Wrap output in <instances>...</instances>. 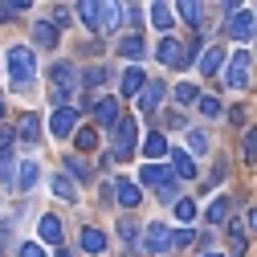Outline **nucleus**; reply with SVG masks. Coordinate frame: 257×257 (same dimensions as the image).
<instances>
[{
    "label": "nucleus",
    "mask_w": 257,
    "mask_h": 257,
    "mask_svg": "<svg viewBox=\"0 0 257 257\" xmlns=\"http://www.w3.org/2000/svg\"><path fill=\"white\" fill-rule=\"evenodd\" d=\"M122 13H126V5H102V33H114Z\"/></svg>",
    "instance_id": "27"
},
{
    "label": "nucleus",
    "mask_w": 257,
    "mask_h": 257,
    "mask_svg": "<svg viewBox=\"0 0 257 257\" xmlns=\"http://www.w3.org/2000/svg\"><path fill=\"white\" fill-rule=\"evenodd\" d=\"M37 176H41V168L33 164V159H25V164H21V172H17V188H21V192H29V188L37 184Z\"/></svg>",
    "instance_id": "24"
},
{
    "label": "nucleus",
    "mask_w": 257,
    "mask_h": 257,
    "mask_svg": "<svg viewBox=\"0 0 257 257\" xmlns=\"http://www.w3.org/2000/svg\"><path fill=\"white\" fill-rule=\"evenodd\" d=\"M49 188H53V196L70 200V204L78 200V188H74V180H70V176H53V180H49Z\"/></svg>",
    "instance_id": "22"
},
{
    "label": "nucleus",
    "mask_w": 257,
    "mask_h": 257,
    "mask_svg": "<svg viewBox=\"0 0 257 257\" xmlns=\"http://www.w3.org/2000/svg\"><path fill=\"white\" fill-rule=\"evenodd\" d=\"M82 253L86 257H102L106 253V237L98 229H82Z\"/></svg>",
    "instance_id": "17"
},
{
    "label": "nucleus",
    "mask_w": 257,
    "mask_h": 257,
    "mask_svg": "<svg viewBox=\"0 0 257 257\" xmlns=\"http://www.w3.org/2000/svg\"><path fill=\"white\" fill-rule=\"evenodd\" d=\"M164 122H168V126H184V114H180V110H168Z\"/></svg>",
    "instance_id": "43"
},
{
    "label": "nucleus",
    "mask_w": 257,
    "mask_h": 257,
    "mask_svg": "<svg viewBox=\"0 0 257 257\" xmlns=\"http://www.w3.org/2000/svg\"><path fill=\"white\" fill-rule=\"evenodd\" d=\"M17 135H21L25 143H37V139H41V118H37V114H25L21 126H17Z\"/></svg>",
    "instance_id": "21"
},
{
    "label": "nucleus",
    "mask_w": 257,
    "mask_h": 257,
    "mask_svg": "<svg viewBox=\"0 0 257 257\" xmlns=\"http://www.w3.org/2000/svg\"><path fill=\"white\" fill-rule=\"evenodd\" d=\"M196 106H200V114H204V118H216V114H220V102H216V98H200Z\"/></svg>",
    "instance_id": "38"
},
{
    "label": "nucleus",
    "mask_w": 257,
    "mask_h": 257,
    "mask_svg": "<svg viewBox=\"0 0 257 257\" xmlns=\"http://www.w3.org/2000/svg\"><path fill=\"white\" fill-rule=\"evenodd\" d=\"M249 66H253V53L249 49H237L229 57V70H224V86H229V90H245L249 86Z\"/></svg>",
    "instance_id": "5"
},
{
    "label": "nucleus",
    "mask_w": 257,
    "mask_h": 257,
    "mask_svg": "<svg viewBox=\"0 0 257 257\" xmlns=\"http://www.w3.org/2000/svg\"><path fill=\"white\" fill-rule=\"evenodd\" d=\"M0 110H5V102H0Z\"/></svg>",
    "instance_id": "48"
},
{
    "label": "nucleus",
    "mask_w": 257,
    "mask_h": 257,
    "mask_svg": "<svg viewBox=\"0 0 257 257\" xmlns=\"http://www.w3.org/2000/svg\"><path fill=\"white\" fill-rule=\"evenodd\" d=\"M25 13H29V0H5V5H0V21H17Z\"/></svg>",
    "instance_id": "32"
},
{
    "label": "nucleus",
    "mask_w": 257,
    "mask_h": 257,
    "mask_svg": "<svg viewBox=\"0 0 257 257\" xmlns=\"http://www.w3.org/2000/svg\"><path fill=\"white\" fill-rule=\"evenodd\" d=\"M172 94H176V102H184V106H188V102H200V86H196V82H180Z\"/></svg>",
    "instance_id": "31"
},
{
    "label": "nucleus",
    "mask_w": 257,
    "mask_h": 257,
    "mask_svg": "<svg viewBox=\"0 0 257 257\" xmlns=\"http://www.w3.org/2000/svg\"><path fill=\"white\" fill-rule=\"evenodd\" d=\"M114 53H122L126 61H143V57H147V45H143L139 33H126V37H118V49H114Z\"/></svg>",
    "instance_id": "12"
},
{
    "label": "nucleus",
    "mask_w": 257,
    "mask_h": 257,
    "mask_svg": "<svg viewBox=\"0 0 257 257\" xmlns=\"http://www.w3.org/2000/svg\"><path fill=\"white\" fill-rule=\"evenodd\" d=\"M188 151L192 155H204L208 151V135L200 131V126H196V131H188Z\"/></svg>",
    "instance_id": "33"
},
{
    "label": "nucleus",
    "mask_w": 257,
    "mask_h": 257,
    "mask_svg": "<svg viewBox=\"0 0 257 257\" xmlns=\"http://www.w3.org/2000/svg\"><path fill=\"white\" fill-rule=\"evenodd\" d=\"M57 257H70V253H66V249H57Z\"/></svg>",
    "instance_id": "46"
},
{
    "label": "nucleus",
    "mask_w": 257,
    "mask_h": 257,
    "mask_svg": "<svg viewBox=\"0 0 257 257\" xmlns=\"http://www.w3.org/2000/svg\"><path fill=\"white\" fill-rule=\"evenodd\" d=\"M74 143H78V151H94V147H98V135H94L90 126H82V131L74 135Z\"/></svg>",
    "instance_id": "35"
},
{
    "label": "nucleus",
    "mask_w": 257,
    "mask_h": 257,
    "mask_svg": "<svg viewBox=\"0 0 257 257\" xmlns=\"http://www.w3.org/2000/svg\"><path fill=\"white\" fill-rule=\"evenodd\" d=\"M37 229H41V241H45V245H57V249H61V220H57V216H41Z\"/></svg>",
    "instance_id": "19"
},
{
    "label": "nucleus",
    "mask_w": 257,
    "mask_h": 257,
    "mask_svg": "<svg viewBox=\"0 0 257 257\" xmlns=\"http://www.w3.org/2000/svg\"><path fill=\"white\" fill-rule=\"evenodd\" d=\"M139 184H147L159 200H176L180 176H176V168H164V164H143L139 168Z\"/></svg>",
    "instance_id": "1"
},
{
    "label": "nucleus",
    "mask_w": 257,
    "mask_h": 257,
    "mask_svg": "<svg viewBox=\"0 0 257 257\" xmlns=\"http://www.w3.org/2000/svg\"><path fill=\"white\" fill-rule=\"evenodd\" d=\"M192 241H196V233H192V229H180V233H176V249H180V245H192Z\"/></svg>",
    "instance_id": "42"
},
{
    "label": "nucleus",
    "mask_w": 257,
    "mask_h": 257,
    "mask_svg": "<svg viewBox=\"0 0 257 257\" xmlns=\"http://www.w3.org/2000/svg\"><path fill=\"white\" fill-rule=\"evenodd\" d=\"M135 139H139V126H135V118H122V122L114 126V159L135 155Z\"/></svg>",
    "instance_id": "8"
},
{
    "label": "nucleus",
    "mask_w": 257,
    "mask_h": 257,
    "mask_svg": "<svg viewBox=\"0 0 257 257\" xmlns=\"http://www.w3.org/2000/svg\"><path fill=\"white\" fill-rule=\"evenodd\" d=\"M172 168H176V176H180V180H192V176H196V155H192L188 147L172 151Z\"/></svg>",
    "instance_id": "16"
},
{
    "label": "nucleus",
    "mask_w": 257,
    "mask_h": 257,
    "mask_svg": "<svg viewBox=\"0 0 257 257\" xmlns=\"http://www.w3.org/2000/svg\"><path fill=\"white\" fill-rule=\"evenodd\" d=\"M224 216H229V200H224V196H216V200L208 204L204 220H208V224H224Z\"/></svg>",
    "instance_id": "30"
},
{
    "label": "nucleus",
    "mask_w": 257,
    "mask_h": 257,
    "mask_svg": "<svg viewBox=\"0 0 257 257\" xmlns=\"http://www.w3.org/2000/svg\"><path fill=\"white\" fill-rule=\"evenodd\" d=\"M147 17H151V25L159 29V33H168V29L176 25V21H172V17H176V9H172V5H151V9H147Z\"/></svg>",
    "instance_id": "18"
},
{
    "label": "nucleus",
    "mask_w": 257,
    "mask_h": 257,
    "mask_svg": "<svg viewBox=\"0 0 257 257\" xmlns=\"http://www.w3.org/2000/svg\"><path fill=\"white\" fill-rule=\"evenodd\" d=\"M94 118H98V126H110V131H114V126H118V102L114 98H98V102H94Z\"/></svg>",
    "instance_id": "15"
},
{
    "label": "nucleus",
    "mask_w": 257,
    "mask_h": 257,
    "mask_svg": "<svg viewBox=\"0 0 257 257\" xmlns=\"http://www.w3.org/2000/svg\"><path fill=\"white\" fill-rule=\"evenodd\" d=\"M82 82H86V86H98V82H106V70H102V66H90V70L82 74Z\"/></svg>",
    "instance_id": "36"
},
{
    "label": "nucleus",
    "mask_w": 257,
    "mask_h": 257,
    "mask_svg": "<svg viewBox=\"0 0 257 257\" xmlns=\"http://www.w3.org/2000/svg\"><path fill=\"white\" fill-rule=\"evenodd\" d=\"M118 237H122V245H131V241H135V220L122 216V220H118Z\"/></svg>",
    "instance_id": "37"
},
{
    "label": "nucleus",
    "mask_w": 257,
    "mask_h": 257,
    "mask_svg": "<svg viewBox=\"0 0 257 257\" xmlns=\"http://www.w3.org/2000/svg\"><path fill=\"white\" fill-rule=\"evenodd\" d=\"M220 61H224V49H220V45L204 49V57H200V74H208V78H212V74L220 70Z\"/></svg>",
    "instance_id": "25"
},
{
    "label": "nucleus",
    "mask_w": 257,
    "mask_h": 257,
    "mask_svg": "<svg viewBox=\"0 0 257 257\" xmlns=\"http://www.w3.org/2000/svg\"><path fill=\"white\" fill-rule=\"evenodd\" d=\"M9 143H13V131H9V126H0V151H9Z\"/></svg>",
    "instance_id": "44"
},
{
    "label": "nucleus",
    "mask_w": 257,
    "mask_h": 257,
    "mask_svg": "<svg viewBox=\"0 0 257 257\" xmlns=\"http://www.w3.org/2000/svg\"><path fill=\"white\" fill-rule=\"evenodd\" d=\"M110 184H114V200H118L122 208H135V204L143 200L139 180H126V176H118V180H110Z\"/></svg>",
    "instance_id": "9"
},
{
    "label": "nucleus",
    "mask_w": 257,
    "mask_h": 257,
    "mask_svg": "<svg viewBox=\"0 0 257 257\" xmlns=\"http://www.w3.org/2000/svg\"><path fill=\"white\" fill-rule=\"evenodd\" d=\"M53 25L66 29V25H70V9H53Z\"/></svg>",
    "instance_id": "41"
},
{
    "label": "nucleus",
    "mask_w": 257,
    "mask_h": 257,
    "mask_svg": "<svg viewBox=\"0 0 257 257\" xmlns=\"http://www.w3.org/2000/svg\"><path fill=\"white\" fill-rule=\"evenodd\" d=\"M176 17H184L188 25H196V29L204 25V21H200V17H204V9L196 5V0H180V5H176Z\"/></svg>",
    "instance_id": "23"
},
{
    "label": "nucleus",
    "mask_w": 257,
    "mask_h": 257,
    "mask_svg": "<svg viewBox=\"0 0 257 257\" xmlns=\"http://www.w3.org/2000/svg\"><path fill=\"white\" fill-rule=\"evenodd\" d=\"M49 82H53L49 98H53V110H57V106H66L70 90H74V82H78V70L70 66V61H53V70H49Z\"/></svg>",
    "instance_id": "3"
},
{
    "label": "nucleus",
    "mask_w": 257,
    "mask_h": 257,
    "mask_svg": "<svg viewBox=\"0 0 257 257\" xmlns=\"http://www.w3.org/2000/svg\"><path fill=\"white\" fill-rule=\"evenodd\" d=\"M78 17H82L86 29L102 33V5H98V0H82V5H78Z\"/></svg>",
    "instance_id": "14"
},
{
    "label": "nucleus",
    "mask_w": 257,
    "mask_h": 257,
    "mask_svg": "<svg viewBox=\"0 0 257 257\" xmlns=\"http://www.w3.org/2000/svg\"><path fill=\"white\" fill-rule=\"evenodd\" d=\"M204 257H224V253H204Z\"/></svg>",
    "instance_id": "47"
},
{
    "label": "nucleus",
    "mask_w": 257,
    "mask_h": 257,
    "mask_svg": "<svg viewBox=\"0 0 257 257\" xmlns=\"http://www.w3.org/2000/svg\"><path fill=\"white\" fill-rule=\"evenodd\" d=\"M176 216H180L184 229H192V220H196V204H192V200H176Z\"/></svg>",
    "instance_id": "34"
},
{
    "label": "nucleus",
    "mask_w": 257,
    "mask_h": 257,
    "mask_svg": "<svg viewBox=\"0 0 257 257\" xmlns=\"http://www.w3.org/2000/svg\"><path fill=\"white\" fill-rule=\"evenodd\" d=\"M143 86H147V82H143V70H139V66H131V70L122 74V82H118L122 94H143Z\"/></svg>",
    "instance_id": "20"
},
{
    "label": "nucleus",
    "mask_w": 257,
    "mask_h": 257,
    "mask_svg": "<svg viewBox=\"0 0 257 257\" xmlns=\"http://www.w3.org/2000/svg\"><path fill=\"white\" fill-rule=\"evenodd\" d=\"M164 98H168V86H164V82H147L143 94H139V110L151 114V110H159V102H164Z\"/></svg>",
    "instance_id": "10"
},
{
    "label": "nucleus",
    "mask_w": 257,
    "mask_h": 257,
    "mask_svg": "<svg viewBox=\"0 0 257 257\" xmlns=\"http://www.w3.org/2000/svg\"><path fill=\"white\" fill-rule=\"evenodd\" d=\"M192 53H196V49H184L176 37H164L159 49H155V57L164 61V66H172V70H188V66H192Z\"/></svg>",
    "instance_id": "6"
},
{
    "label": "nucleus",
    "mask_w": 257,
    "mask_h": 257,
    "mask_svg": "<svg viewBox=\"0 0 257 257\" xmlns=\"http://www.w3.org/2000/svg\"><path fill=\"white\" fill-rule=\"evenodd\" d=\"M78 110L74 106H57L53 114H49V135L53 139H70V135H78Z\"/></svg>",
    "instance_id": "7"
},
{
    "label": "nucleus",
    "mask_w": 257,
    "mask_h": 257,
    "mask_svg": "<svg viewBox=\"0 0 257 257\" xmlns=\"http://www.w3.org/2000/svg\"><path fill=\"white\" fill-rule=\"evenodd\" d=\"M9 78H13V90H25L37 78V57H33L29 45H13L9 49Z\"/></svg>",
    "instance_id": "2"
},
{
    "label": "nucleus",
    "mask_w": 257,
    "mask_h": 257,
    "mask_svg": "<svg viewBox=\"0 0 257 257\" xmlns=\"http://www.w3.org/2000/svg\"><path fill=\"white\" fill-rule=\"evenodd\" d=\"M245 249H249V245H245V229L233 220V224H229V257H245Z\"/></svg>",
    "instance_id": "26"
},
{
    "label": "nucleus",
    "mask_w": 257,
    "mask_h": 257,
    "mask_svg": "<svg viewBox=\"0 0 257 257\" xmlns=\"http://www.w3.org/2000/svg\"><path fill=\"white\" fill-rule=\"evenodd\" d=\"M139 249L151 253V257H155V253H172V249H176V233L168 229V224L155 220V224H147V229H143V245H139Z\"/></svg>",
    "instance_id": "4"
},
{
    "label": "nucleus",
    "mask_w": 257,
    "mask_h": 257,
    "mask_svg": "<svg viewBox=\"0 0 257 257\" xmlns=\"http://www.w3.org/2000/svg\"><path fill=\"white\" fill-rule=\"evenodd\" d=\"M249 229H253V237H257V208L249 212Z\"/></svg>",
    "instance_id": "45"
},
{
    "label": "nucleus",
    "mask_w": 257,
    "mask_h": 257,
    "mask_svg": "<svg viewBox=\"0 0 257 257\" xmlns=\"http://www.w3.org/2000/svg\"><path fill=\"white\" fill-rule=\"evenodd\" d=\"M17 257H45V249H41L37 241H25V245L17 249Z\"/></svg>",
    "instance_id": "39"
},
{
    "label": "nucleus",
    "mask_w": 257,
    "mask_h": 257,
    "mask_svg": "<svg viewBox=\"0 0 257 257\" xmlns=\"http://www.w3.org/2000/svg\"><path fill=\"white\" fill-rule=\"evenodd\" d=\"M57 37H61V29L53 21H33V41L41 49H57Z\"/></svg>",
    "instance_id": "11"
},
{
    "label": "nucleus",
    "mask_w": 257,
    "mask_h": 257,
    "mask_svg": "<svg viewBox=\"0 0 257 257\" xmlns=\"http://www.w3.org/2000/svg\"><path fill=\"white\" fill-rule=\"evenodd\" d=\"M66 172H70L74 180H90V164H86L82 155H74V151L66 155Z\"/></svg>",
    "instance_id": "28"
},
{
    "label": "nucleus",
    "mask_w": 257,
    "mask_h": 257,
    "mask_svg": "<svg viewBox=\"0 0 257 257\" xmlns=\"http://www.w3.org/2000/svg\"><path fill=\"white\" fill-rule=\"evenodd\" d=\"M241 155H245L249 168L257 164V126H249V131H245V139H241Z\"/></svg>",
    "instance_id": "29"
},
{
    "label": "nucleus",
    "mask_w": 257,
    "mask_h": 257,
    "mask_svg": "<svg viewBox=\"0 0 257 257\" xmlns=\"http://www.w3.org/2000/svg\"><path fill=\"white\" fill-rule=\"evenodd\" d=\"M9 237H13V224H9V220H0V253L9 249Z\"/></svg>",
    "instance_id": "40"
},
{
    "label": "nucleus",
    "mask_w": 257,
    "mask_h": 257,
    "mask_svg": "<svg viewBox=\"0 0 257 257\" xmlns=\"http://www.w3.org/2000/svg\"><path fill=\"white\" fill-rule=\"evenodd\" d=\"M143 155H147V164H159L164 155H172V147H168V139L159 135V131H151V135L143 139Z\"/></svg>",
    "instance_id": "13"
}]
</instances>
